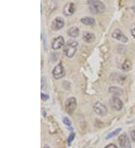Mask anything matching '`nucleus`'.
<instances>
[{"label":"nucleus","mask_w":135,"mask_h":148,"mask_svg":"<svg viewBox=\"0 0 135 148\" xmlns=\"http://www.w3.org/2000/svg\"><path fill=\"white\" fill-rule=\"evenodd\" d=\"M78 42L73 39H70L66 42L63 47V53L68 58H72L77 53Z\"/></svg>","instance_id":"1"},{"label":"nucleus","mask_w":135,"mask_h":148,"mask_svg":"<svg viewBox=\"0 0 135 148\" xmlns=\"http://www.w3.org/2000/svg\"><path fill=\"white\" fill-rule=\"evenodd\" d=\"M87 4L89 5L90 12L93 14H102L106 11V7L105 5L101 1H88Z\"/></svg>","instance_id":"2"},{"label":"nucleus","mask_w":135,"mask_h":148,"mask_svg":"<svg viewBox=\"0 0 135 148\" xmlns=\"http://www.w3.org/2000/svg\"><path fill=\"white\" fill-rule=\"evenodd\" d=\"M77 99L74 97H71L66 99L65 104V111L69 114L71 115L75 111L76 108H77Z\"/></svg>","instance_id":"3"},{"label":"nucleus","mask_w":135,"mask_h":148,"mask_svg":"<svg viewBox=\"0 0 135 148\" xmlns=\"http://www.w3.org/2000/svg\"><path fill=\"white\" fill-rule=\"evenodd\" d=\"M52 75L55 79H60L65 76V68L63 67L62 64L60 63L54 67L52 71Z\"/></svg>","instance_id":"4"},{"label":"nucleus","mask_w":135,"mask_h":148,"mask_svg":"<svg viewBox=\"0 0 135 148\" xmlns=\"http://www.w3.org/2000/svg\"><path fill=\"white\" fill-rule=\"evenodd\" d=\"M110 105L111 108L115 111H120L123 108V103L119 97L113 96L110 99Z\"/></svg>","instance_id":"5"},{"label":"nucleus","mask_w":135,"mask_h":148,"mask_svg":"<svg viewBox=\"0 0 135 148\" xmlns=\"http://www.w3.org/2000/svg\"><path fill=\"white\" fill-rule=\"evenodd\" d=\"M93 110L96 114L100 116H104L107 113V108L101 102H96L93 106Z\"/></svg>","instance_id":"6"},{"label":"nucleus","mask_w":135,"mask_h":148,"mask_svg":"<svg viewBox=\"0 0 135 148\" xmlns=\"http://www.w3.org/2000/svg\"><path fill=\"white\" fill-rule=\"evenodd\" d=\"M112 38L117 40H119L122 43H127L128 41V38L125 36V34L121 31L119 29H116L111 34Z\"/></svg>","instance_id":"7"},{"label":"nucleus","mask_w":135,"mask_h":148,"mask_svg":"<svg viewBox=\"0 0 135 148\" xmlns=\"http://www.w3.org/2000/svg\"><path fill=\"white\" fill-rule=\"evenodd\" d=\"M64 25H65V21L63 18L60 16H57L53 20L52 23H51V29L53 31H59L64 27Z\"/></svg>","instance_id":"8"},{"label":"nucleus","mask_w":135,"mask_h":148,"mask_svg":"<svg viewBox=\"0 0 135 148\" xmlns=\"http://www.w3.org/2000/svg\"><path fill=\"white\" fill-rule=\"evenodd\" d=\"M64 46H65V39L62 36H59L53 39L51 43V47L53 50L61 49L62 47H64Z\"/></svg>","instance_id":"9"},{"label":"nucleus","mask_w":135,"mask_h":148,"mask_svg":"<svg viewBox=\"0 0 135 148\" xmlns=\"http://www.w3.org/2000/svg\"><path fill=\"white\" fill-rule=\"evenodd\" d=\"M119 144L122 148H132L131 142L126 133H123L119 137Z\"/></svg>","instance_id":"10"},{"label":"nucleus","mask_w":135,"mask_h":148,"mask_svg":"<svg viewBox=\"0 0 135 148\" xmlns=\"http://www.w3.org/2000/svg\"><path fill=\"white\" fill-rule=\"evenodd\" d=\"M74 12H75V5L73 2L67 3L63 8V14L66 16H72Z\"/></svg>","instance_id":"11"},{"label":"nucleus","mask_w":135,"mask_h":148,"mask_svg":"<svg viewBox=\"0 0 135 148\" xmlns=\"http://www.w3.org/2000/svg\"><path fill=\"white\" fill-rule=\"evenodd\" d=\"M96 39V36L93 33L89 32H84L83 33V40L86 43H93L94 40Z\"/></svg>","instance_id":"12"},{"label":"nucleus","mask_w":135,"mask_h":148,"mask_svg":"<svg viewBox=\"0 0 135 148\" xmlns=\"http://www.w3.org/2000/svg\"><path fill=\"white\" fill-rule=\"evenodd\" d=\"M68 35L71 38H76L80 35V29L77 26H72L68 30Z\"/></svg>","instance_id":"13"},{"label":"nucleus","mask_w":135,"mask_h":148,"mask_svg":"<svg viewBox=\"0 0 135 148\" xmlns=\"http://www.w3.org/2000/svg\"><path fill=\"white\" fill-rule=\"evenodd\" d=\"M109 92L113 94V96L119 97L123 94V90L119 87L112 86L109 88Z\"/></svg>","instance_id":"14"},{"label":"nucleus","mask_w":135,"mask_h":148,"mask_svg":"<svg viewBox=\"0 0 135 148\" xmlns=\"http://www.w3.org/2000/svg\"><path fill=\"white\" fill-rule=\"evenodd\" d=\"M80 23H82L83 24L86 25H89V26H91V25H94L96 23V20L95 19H93L92 17H90V16H86V17H83V18L80 19Z\"/></svg>","instance_id":"15"},{"label":"nucleus","mask_w":135,"mask_h":148,"mask_svg":"<svg viewBox=\"0 0 135 148\" xmlns=\"http://www.w3.org/2000/svg\"><path fill=\"white\" fill-rule=\"evenodd\" d=\"M122 68L123 71H129L132 70V63L130 59H125L123 62V65H122Z\"/></svg>","instance_id":"16"},{"label":"nucleus","mask_w":135,"mask_h":148,"mask_svg":"<svg viewBox=\"0 0 135 148\" xmlns=\"http://www.w3.org/2000/svg\"><path fill=\"white\" fill-rule=\"evenodd\" d=\"M121 131H122V129L121 128L116 129V130H114V131H113L112 132H110V133L108 134L106 137V139L107 140H108V139H110V138H114L115 136H116L117 135H118V134L121 132Z\"/></svg>","instance_id":"17"},{"label":"nucleus","mask_w":135,"mask_h":148,"mask_svg":"<svg viewBox=\"0 0 135 148\" xmlns=\"http://www.w3.org/2000/svg\"><path fill=\"white\" fill-rule=\"evenodd\" d=\"M63 123H64L65 126H67V127H68L71 132H74V131H73V130H73V127H71V123L70 120H69L68 117H65L63 118Z\"/></svg>","instance_id":"18"},{"label":"nucleus","mask_w":135,"mask_h":148,"mask_svg":"<svg viewBox=\"0 0 135 148\" xmlns=\"http://www.w3.org/2000/svg\"><path fill=\"white\" fill-rule=\"evenodd\" d=\"M74 138H75V133L74 132H71L70 135H69V138H68V140H67V142H68V145L69 146H71V142L74 141Z\"/></svg>","instance_id":"19"},{"label":"nucleus","mask_w":135,"mask_h":148,"mask_svg":"<svg viewBox=\"0 0 135 148\" xmlns=\"http://www.w3.org/2000/svg\"><path fill=\"white\" fill-rule=\"evenodd\" d=\"M41 96H42V100H44V101H47V99H49V98H50L48 94H43V93L41 94Z\"/></svg>","instance_id":"20"},{"label":"nucleus","mask_w":135,"mask_h":148,"mask_svg":"<svg viewBox=\"0 0 135 148\" xmlns=\"http://www.w3.org/2000/svg\"><path fill=\"white\" fill-rule=\"evenodd\" d=\"M131 137H132V141L135 143V130H132L131 131Z\"/></svg>","instance_id":"21"},{"label":"nucleus","mask_w":135,"mask_h":148,"mask_svg":"<svg viewBox=\"0 0 135 148\" xmlns=\"http://www.w3.org/2000/svg\"><path fill=\"white\" fill-rule=\"evenodd\" d=\"M45 84H46V79H45V78L44 77H42V89L44 88V87L45 86Z\"/></svg>","instance_id":"22"},{"label":"nucleus","mask_w":135,"mask_h":148,"mask_svg":"<svg viewBox=\"0 0 135 148\" xmlns=\"http://www.w3.org/2000/svg\"><path fill=\"white\" fill-rule=\"evenodd\" d=\"M105 148H118L117 146L114 144H110V145H107Z\"/></svg>","instance_id":"23"},{"label":"nucleus","mask_w":135,"mask_h":148,"mask_svg":"<svg viewBox=\"0 0 135 148\" xmlns=\"http://www.w3.org/2000/svg\"><path fill=\"white\" fill-rule=\"evenodd\" d=\"M132 36L135 38V28H134V29L132 30Z\"/></svg>","instance_id":"24"},{"label":"nucleus","mask_w":135,"mask_h":148,"mask_svg":"<svg viewBox=\"0 0 135 148\" xmlns=\"http://www.w3.org/2000/svg\"><path fill=\"white\" fill-rule=\"evenodd\" d=\"M44 148H51V147H50L47 145H45L44 146Z\"/></svg>","instance_id":"25"},{"label":"nucleus","mask_w":135,"mask_h":148,"mask_svg":"<svg viewBox=\"0 0 135 148\" xmlns=\"http://www.w3.org/2000/svg\"><path fill=\"white\" fill-rule=\"evenodd\" d=\"M132 10H133V11H134V12L135 13V5H134L133 7H132Z\"/></svg>","instance_id":"26"}]
</instances>
